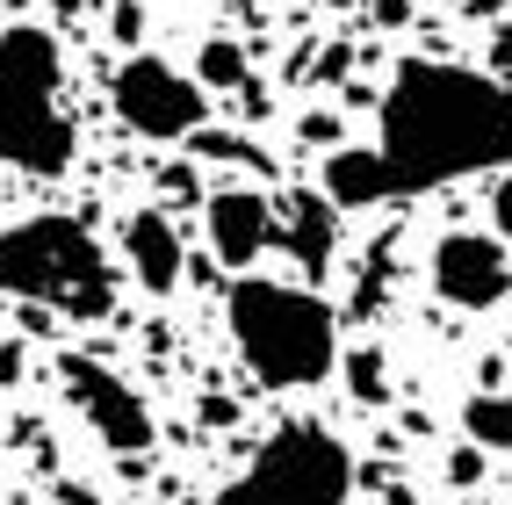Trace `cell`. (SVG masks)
I'll return each instance as SVG.
<instances>
[{
  "instance_id": "e0dca14e",
  "label": "cell",
  "mask_w": 512,
  "mask_h": 505,
  "mask_svg": "<svg viewBox=\"0 0 512 505\" xmlns=\"http://www.w3.org/2000/svg\"><path fill=\"white\" fill-rule=\"evenodd\" d=\"M448 484H462V491H469V484H484V448H476V441L448 455Z\"/></svg>"
},
{
  "instance_id": "9c48e42d",
  "label": "cell",
  "mask_w": 512,
  "mask_h": 505,
  "mask_svg": "<svg viewBox=\"0 0 512 505\" xmlns=\"http://www.w3.org/2000/svg\"><path fill=\"white\" fill-rule=\"evenodd\" d=\"M202 224H210V253L231 267V275H246V267L267 253V239H275V210H267V195H253V188L210 195Z\"/></svg>"
},
{
  "instance_id": "8fae6325",
  "label": "cell",
  "mask_w": 512,
  "mask_h": 505,
  "mask_svg": "<svg viewBox=\"0 0 512 505\" xmlns=\"http://www.w3.org/2000/svg\"><path fill=\"white\" fill-rule=\"evenodd\" d=\"M123 260H130V275H138L152 296L181 289V267H188V253H181V231L166 224L159 210H138V217L123 224Z\"/></svg>"
},
{
  "instance_id": "30bf717a",
  "label": "cell",
  "mask_w": 512,
  "mask_h": 505,
  "mask_svg": "<svg viewBox=\"0 0 512 505\" xmlns=\"http://www.w3.org/2000/svg\"><path fill=\"white\" fill-rule=\"evenodd\" d=\"M275 239L296 253L303 275H325L332 253H339V210H332L318 188H296V195H289V210L275 217Z\"/></svg>"
},
{
  "instance_id": "cb8c5ba5",
  "label": "cell",
  "mask_w": 512,
  "mask_h": 505,
  "mask_svg": "<svg viewBox=\"0 0 512 505\" xmlns=\"http://www.w3.org/2000/svg\"><path fill=\"white\" fill-rule=\"evenodd\" d=\"M51 8H58V15H73V8H87V0H51Z\"/></svg>"
},
{
  "instance_id": "7a4b0ae2",
  "label": "cell",
  "mask_w": 512,
  "mask_h": 505,
  "mask_svg": "<svg viewBox=\"0 0 512 505\" xmlns=\"http://www.w3.org/2000/svg\"><path fill=\"white\" fill-rule=\"evenodd\" d=\"M231 340L238 361L253 368L267 390H311L339 368V318L332 303L296 289V282H267V275H238L231 282Z\"/></svg>"
},
{
  "instance_id": "52a82bcc",
  "label": "cell",
  "mask_w": 512,
  "mask_h": 505,
  "mask_svg": "<svg viewBox=\"0 0 512 505\" xmlns=\"http://www.w3.org/2000/svg\"><path fill=\"white\" fill-rule=\"evenodd\" d=\"M58 376H65V397H73V412H80L116 455H145V448H152V412H145V397L130 390L116 368H101L94 354H65V361H58Z\"/></svg>"
},
{
  "instance_id": "603a6c76",
  "label": "cell",
  "mask_w": 512,
  "mask_h": 505,
  "mask_svg": "<svg viewBox=\"0 0 512 505\" xmlns=\"http://www.w3.org/2000/svg\"><path fill=\"white\" fill-rule=\"evenodd\" d=\"M469 15H505V0H462Z\"/></svg>"
},
{
  "instance_id": "d6986e66",
  "label": "cell",
  "mask_w": 512,
  "mask_h": 505,
  "mask_svg": "<svg viewBox=\"0 0 512 505\" xmlns=\"http://www.w3.org/2000/svg\"><path fill=\"white\" fill-rule=\"evenodd\" d=\"M375 22H383V29H404V22H412V0H375Z\"/></svg>"
},
{
  "instance_id": "2e32d148",
  "label": "cell",
  "mask_w": 512,
  "mask_h": 505,
  "mask_svg": "<svg viewBox=\"0 0 512 505\" xmlns=\"http://www.w3.org/2000/svg\"><path fill=\"white\" fill-rule=\"evenodd\" d=\"M383 289H390V253L375 246V253H368V267H361V289H354V318H375Z\"/></svg>"
},
{
  "instance_id": "3957f363",
  "label": "cell",
  "mask_w": 512,
  "mask_h": 505,
  "mask_svg": "<svg viewBox=\"0 0 512 505\" xmlns=\"http://www.w3.org/2000/svg\"><path fill=\"white\" fill-rule=\"evenodd\" d=\"M0 166L65 174L73 166V109H65V58L37 22L0 29Z\"/></svg>"
},
{
  "instance_id": "d4e9b609",
  "label": "cell",
  "mask_w": 512,
  "mask_h": 505,
  "mask_svg": "<svg viewBox=\"0 0 512 505\" xmlns=\"http://www.w3.org/2000/svg\"><path fill=\"white\" fill-rule=\"evenodd\" d=\"M325 8H354V0H325Z\"/></svg>"
},
{
  "instance_id": "4fadbf2b",
  "label": "cell",
  "mask_w": 512,
  "mask_h": 505,
  "mask_svg": "<svg viewBox=\"0 0 512 505\" xmlns=\"http://www.w3.org/2000/svg\"><path fill=\"white\" fill-rule=\"evenodd\" d=\"M462 433L484 455H505L512 448V390H476L469 404H462Z\"/></svg>"
},
{
  "instance_id": "277c9868",
  "label": "cell",
  "mask_w": 512,
  "mask_h": 505,
  "mask_svg": "<svg viewBox=\"0 0 512 505\" xmlns=\"http://www.w3.org/2000/svg\"><path fill=\"white\" fill-rule=\"evenodd\" d=\"M0 296L51 303L58 318L94 325L116 311V267L80 217H22L0 231Z\"/></svg>"
},
{
  "instance_id": "44dd1931",
  "label": "cell",
  "mask_w": 512,
  "mask_h": 505,
  "mask_svg": "<svg viewBox=\"0 0 512 505\" xmlns=\"http://www.w3.org/2000/svg\"><path fill=\"white\" fill-rule=\"evenodd\" d=\"M22 376V340H0V383Z\"/></svg>"
},
{
  "instance_id": "ffe728a7",
  "label": "cell",
  "mask_w": 512,
  "mask_h": 505,
  "mask_svg": "<svg viewBox=\"0 0 512 505\" xmlns=\"http://www.w3.org/2000/svg\"><path fill=\"white\" fill-rule=\"evenodd\" d=\"M491 58H498V73H512V15L498 22V37H491Z\"/></svg>"
},
{
  "instance_id": "6da1fadb",
  "label": "cell",
  "mask_w": 512,
  "mask_h": 505,
  "mask_svg": "<svg viewBox=\"0 0 512 505\" xmlns=\"http://www.w3.org/2000/svg\"><path fill=\"white\" fill-rule=\"evenodd\" d=\"M383 181L390 195H426L469 174L512 166V87L469 65L404 58L383 94Z\"/></svg>"
},
{
  "instance_id": "5b68a950",
  "label": "cell",
  "mask_w": 512,
  "mask_h": 505,
  "mask_svg": "<svg viewBox=\"0 0 512 505\" xmlns=\"http://www.w3.org/2000/svg\"><path fill=\"white\" fill-rule=\"evenodd\" d=\"M354 498V455L339 433L296 419L267 433V448L217 491V505H347Z\"/></svg>"
},
{
  "instance_id": "8992f818",
  "label": "cell",
  "mask_w": 512,
  "mask_h": 505,
  "mask_svg": "<svg viewBox=\"0 0 512 505\" xmlns=\"http://www.w3.org/2000/svg\"><path fill=\"white\" fill-rule=\"evenodd\" d=\"M109 101H116L123 130H138V138H152V145L195 138V130H202V116H210L202 87H195L188 73H174L166 58H152V51H145V58H123V73H116Z\"/></svg>"
},
{
  "instance_id": "5bb4252c",
  "label": "cell",
  "mask_w": 512,
  "mask_h": 505,
  "mask_svg": "<svg viewBox=\"0 0 512 505\" xmlns=\"http://www.w3.org/2000/svg\"><path fill=\"white\" fill-rule=\"evenodd\" d=\"M195 65H202V87H246V51L231 37H210Z\"/></svg>"
},
{
  "instance_id": "9a60e30c",
  "label": "cell",
  "mask_w": 512,
  "mask_h": 505,
  "mask_svg": "<svg viewBox=\"0 0 512 505\" xmlns=\"http://www.w3.org/2000/svg\"><path fill=\"white\" fill-rule=\"evenodd\" d=\"M347 383H354V397H361V404H383V390H390V376H383V354H375V347H361V354L347 361Z\"/></svg>"
},
{
  "instance_id": "7c38bea8",
  "label": "cell",
  "mask_w": 512,
  "mask_h": 505,
  "mask_svg": "<svg viewBox=\"0 0 512 505\" xmlns=\"http://www.w3.org/2000/svg\"><path fill=\"white\" fill-rule=\"evenodd\" d=\"M332 210H375V202L390 195L383 181V152H368V145H339L325 159V188H318Z\"/></svg>"
},
{
  "instance_id": "ac0fdd59",
  "label": "cell",
  "mask_w": 512,
  "mask_h": 505,
  "mask_svg": "<svg viewBox=\"0 0 512 505\" xmlns=\"http://www.w3.org/2000/svg\"><path fill=\"white\" fill-rule=\"evenodd\" d=\"M491 224H498V239H512V174H498V188H491Z\"/></svg>"
},
{
  "instance_id": "7402d4cb",
  "label": "cell",
  "mask_w": 512,
  "mask_h": 505,
  "mask_svg": "<svg viewBox=\"0 0 512 505\" xmlns=\"http://www.w3.org/2000/svg\"><path fill=\"white\" fill-rule=\"evenodd\" d=\"M202 419H210V426H231V397H202Z\"/></svg>"
},
{
  "instance_id": "ba28073f",
  "label": "cell",
  "mask_w": 512,
  "mask_h": 505,
  "mask_svg": "<svg viewBox=\"0 0 512 505\" xmlns=\"http://www.w3.org/2000/svg\"><path fill=\"white\" fill-rule=\"evenodd\" d=\"M433 289L448 296L455 311H491L512 289V260L484 231H448V239L433 246Z\"/></svg>"
}]
</instances>
